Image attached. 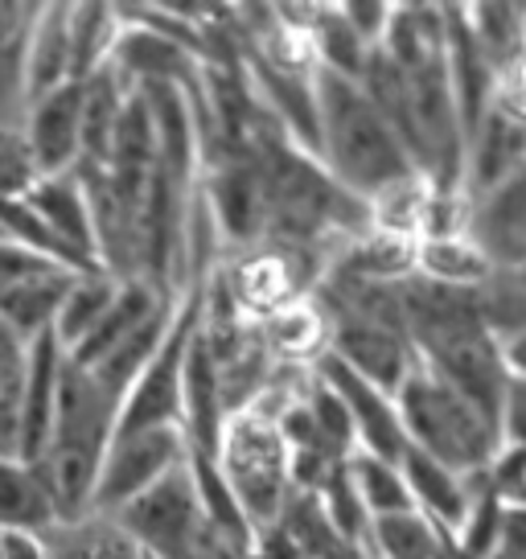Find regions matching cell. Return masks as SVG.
<instances>
[{"mask_svg":"<svg viewBox=\"0 0 526 559\" xmlns=\"http://www.w3.org/2000/svg\"><path fill=\"white\" fill-rule=\"evenodd\" d=\"M46 559H144V551L123 535L116 519L83 514L71 523H50L41 535Z\"/></svg>","mask_w":526,"mask_h":559,"instance_id":"cell-19","label":"cell"},{"mask_svg":"<svg viewBox=\"0 0 526 559\" xmlns=\"http://www.w3.org/2000/svg\"><path fill=\"white\" fill-rule=\"evenodd\" d=\"M25 202L41 214V223L53 230V239L71 251L83 267H99L95 260V227H91L87 193L74 174L37 177V186L25 193Z\"/></svg>","mask_w":526,"mask_h":559,"instance_id":"cell-13","label":"cell"},{"mask_svg":"<svg viewBox=\"0 0 526 559\" xmlns=\"http://www.w3.org/2000/svg\"><path fill=\"white\" fill-rule=\"evenodd\" d=\"M29 342L0 321V456H21V400H25Z\"/></svg>","mask_w":526,"mask_h":559,"instance_id":"cell-27","label":"cell"},{"mask_svg":"<svg viewBox=\"0 0 526 559\" xmlns=\"http://www.w3.org/2000/svg\"><path fill=\"white\" fill-rule=\"evenodd\" d=\"M440 559H444V556H440Z\"/></svg>","mask_w":526,"mask_h":559,"instance_id":"cell-38","label":"cell"},{"mask_svg":"<svg viewBox=\"0 0 526 559\" xmlns=\"http://www.w3.org/2000/svg\"><path fill=\"white\" fill-rule=\"evenodd\" d=\"M490 559H526V510H506Z\"/></svg>","mask_w":526,"mask_h":559,"instance_id":"cell-34","label":"cell"},{"mask_svg":"<svg viewBox=\"0 0 526 559\" xmlns=\"http://www.w3.org/2000/svg\"><path fill=\"white\" fill-rule=\"evenodd\" d=\"M120 293V280L104 272V267H95V272H83V276H74V284L67 288V297L58 305V317H53L50 333L58 337V346L71 354L79 342H87L91 330L104 321V313L111 309V300Z\"/></svg>","mask_w":526,"mask_h":559,"instance_id":"cell-22","label":"cell"},{"mask_svg":"<svg viewBox=\"0 0 526 559\" xmlns=\"http://www.w3.org/2000/svg\"><path fill=\"white\" fill-rule=\"evenodd\" d=\"M67 349L58 346L50 330L29 342V370H25V400H21V461L34 465L46 453L53 428V395H58V370Z\"/></svg>","mask_w":526,"mask_h":559,"instance_id":"cell-14","label":"cell"},{"mask_svg":"<svg viewBox=\"0 0 526 559\" xmlns=\"http://www.w3.org/2000/svg\"><path fill=\"white\" fill-rule=\"evenodd\" d=\"M37 165L21 128H0V198H25L37 186Z\"/></svg>","mask_w":526,"mask_h":559,"instance_id":"cell-29","label":"cell"},{"mask_svg":"<svg viewBox=\"0 0 526 559\" xmlns=\"http://www.w3.org/2000/svg\"><path fill=\"white\" fill-rule=\"evenodd\" d=\"M79 132H83V83H62L50 95L29 104L21 120V136L29 144L37 174H74L79 165Z\"/></svg>","mask_w":526,"mask_h":559,"instance_id":"cell-10","label":"cell"},{"mask_svg":"<svg viewBox=\"0 0 526 559\" xmlns=\"http://www.w3.org/2000/svg\"><path fill=\"white\" fill-rule=\"evenodd\" d=\"M313 374L346 407V416L354 424V437H358V453H370L379 456V461L399 465L407 453V437L404 424H399V412H395V395H386L374 383H367L362 374H354L346 362H337L334 354H321L313 362Z\"/></svg>","mask_w":526,"mask_h":559,"instance_id":"cell-8","label":"cell"},{"mask_svg":"<svg viewBox=\"0 0 526 559\" xmlns=\"http://www.w3.org/2000/svg\"><path fill=\"white\" fill-rule=\"evenodd\" d=\"M144 559H153V556H144Z\"/></svg>","mask_w":526,"mask_h":559,"instance_id":"cell-37","label":"cell"},{"mask_svg":"<svg viewBox=\"0 0 526 559\" xmlns=\"http://www.w3.org/2000/svg\"><path fill=\"white\" fill-rule=\"evenodd\" d=\"M198 325H202V293L193 284L177 300L174 325H169L165 342L157 346V354L136 374V383L128 386V395L120 403V419H116V432L181 428V370H186V354H190Z\"/></svg>","mask_w":526,"mask_h":559,"instance_id":"cell-6","label":"cell"},{"mask_svg":"<svg viewBox=\"0 0 526 559\" xmlns=\"http://www.w3.org/2000/svg\"><path fill=\"white\" fill-rule=\"evenodd\" d=\"M74 276L83 272H71V267H46L37 276L21 280L17 288H9L0 297V321L17 333L21 342H34L53 325L58 317V305L67 297V288L74 284Z\"/></svg>","mask_w":526,"mask_h":559,"instance_id":"cell-17","label":"cell"},{"mask_svg":"<svg viewBox=\"0 0 526 559\" xmlns=\"http://www.w3.org/2000/svg\"><path fill=\"white\" fill-rule=\"evenodd\" d=\"M71 83H87L95 70L107 67L120 37L116 4H71Z\"/></svg>","mask_w":526,"mask_h":559,"instance_id":"cell-26","label":"cell"},{"mask_svg":"<svg viewBox=\"0 0 526 559\" xmlns=\"http://www.w3.org/2000/svg\"><path fill=\"white\" fill-rule=\"evenodd\" d=\"M53 519L50 493L37 481L34 465L21 456H0V535L21 531V535H41Z\"/></svg>","mask_w":526,"mask_h":559,"instance_id":"cell-21","label":"cell"},{"mask_svg":"<svg viewBox=\"0 0 526 559\" xmlns=\"http://www.w3.org/2000/svg\"><path fill=\"white\" fill-rule=\"evenodd\" d=\"M399 473H404L407 493L416 502V514L437 526L444 539H456V531L469 514V502H474L477 477H461V473L444 469V465H437L432 456L416 453V449L404 453Z\"/></svg>","mask_w":526,"mask_h":559,"instance_id":"cell-12","label":"cell"},{"mask_svg":"<svg viewBox=\"0 0 526 559\" xmlns=\"http://www.w3.org/2000/svg\"><path fill=\"white\" fill-rule=\"evenodd\" d=\"M214 461L227 477L251 535L272 531L280 523L284 507L292 498V461H288V449H284L280 432H276L272 412L251 403L243 412L227 416L223 444H218Z\"/></svg>","mask_w":526,"mask_h":559,"instance_id":"cell-4","label":"cell"},{"mask_svg":"<svg viewBox=\"0 0 526 559\" xmlns=\"http://www.w3.org/2000/svg\"><path fill=\"white\" fill-rule=\"evenodd\" d=\"M190 444L181 428H141V432H116L104 453L95 493H91V514H116L132 498H141L148 486H157L165 473L186 465Z\"/></svg>","mask_w":526,"mask_h":559,"instance_id":"cell-7","label":"cell"},{"mask_svg":"<svg viewBox=\"0 0 526 559\" xmlns=\"http://www.w3.org/2000/svg\"><path fill=\"white\" fill-rule=\"evenodd\" d=\"M465 235L493 267H526V160L498 190L465 210Z\"/></svg>","mask_w":526,"mask_h":559,"instance_id":"cell-11","label":"cell"},{"mask_svg":"<svg viewBox=\"0 0 526 559\" xmlns=\"http://www.w3.org/2000/svg\"><path fill=\"white\" fill-rule=\"evenodd\" d=\"M502 362H506V374H514V379H526V333L502 346Z\"/></svg>","mask_w":526,"mask_h":559,"instance_id":"cell-36","label":"cell"},{"mask_svg":"<svg viewBox=\"0 0 526 559\" xmlns=\"http://www.w3.org/2000/svg\"><path fill=\"white\" fill-rule=\"evenodd\" d=\"M46 267H62V263L41 260V255H34V251H25V247L4 243V239H0V297H4L9 288H17L21 280L46 272Z\"/></svg>","mask_w":526,"mask_h":559,"instance_id":"cell-32","label":"cell"},{"mask_svg":"<svg viewBox=\"0 0 526 559\" xmlns=\"http://www.w3.org/2000/svg\"><path fill=\"white\" fill-rule=\"evenodd\" d=\"M395 412L404 424L407 449L432 456L461 477L486 473L502 449L498 424L420 362L395 391Z\"/></svg>","mask_w":526,"mask_h":559,"instance_id":"cell-3","label":"cell"},{"mask_svg":"<svg viewBox=\"0 0 526 559\" xmlns=\"http://www.w3.org/2000/svg\"><path fill=\"white\" fill-rule=\"evenodd\" d=\"M309 50H313L316 70H330L342 79H362V70L370 62V46L350 29V21L342 17L337 4H313V17H309Z\"/></svg>","mask_w":526,"mask_h":559,"instance_id":"cell-25","label":"cell"},{"mask_svg":"<svg viewBox=\"0 0 526 559\" xmlns=\"http://www.w3.org/2000/svg\"><path fill=\"white\" fill-rule=\"evenodd\" d=\"M461 13H465V29L474 37V46L502 79L514 67V58L523 53L526 4H461Z\"/></svg>","mask_w":526,"mask_h":559,"instance_id":"cell-24","label":"cell"},{"mask_svg":"<svg viewBox=\"0 0 526 559\" xmlns=\"http://www.w3.org/2000/svg\"><path fill=\"white\" fill-rule=\"evenodd\" d=\"M493 272V263L486 260V251L465 235H428L416 243V276L449 284V288H477L481 280Z\"/></svg>","mask_w":526,"mask_h":559,"instance_id":"cell-23","label":"cell"},{"mask_svg":"<svg viewBox=\"0 0 526 559\" xmlns=\"http://www.w3.org/2000/svg\"><path fill=\"white\" fill-rule=\"evenodd\" d=\"M316 160L337 186L362 202L411 181L416 165L362 83L316 70Z\"/></svg>","mask_w":526,"mask_h":559,"instance_id":"cell-1","label":"cell"},{"mask_svg":"<svg viewBox=\"0 0 526 559\" xmlns=\"http://www.w3.org/2000/svg\"><path fill=\"white\" fill-rule=\"evenodd\" d=\"M177 293H165V288H157L153 280L144 276H132V280H120V293H116V300H111V309L104 313V321L91 330L87 342H79V346L67 354L74 367H95L104 354H111V349L120 346L128 333H136L148 321V317L157 313L165 300H174Z\"/></svg>","mask_w":526,"mask_h":559,"instance_id":"cell-15","label":"cell"},{"mask_svg":"<svg viewBox=\"0 0 526 559\" xmlns=\"http://www.w3.org/2000/svg\"><path fill=\"white\" fill-rule=\"evenodd\" d=\"M37 4H0V128H21L29 111L25 46Z\"/></svg>","mask_w":526,"mask_h":559,"instance_id":"cell-18","label":"cell"},{"mask_svg":"<svg viewBox=\"0 0 526 559\" xmlns=\"http://www.w3.org/2000/svg\"><path fill=\"white\" fill-rule=\"evenodd\" d=\"M0 559H46V547L37 535L9 531V535H0Z\"/></svg>","mask_w":526,"mask_h":559,"instance_id":"cell-35","label":"cell"},{"mask_svg":"<svg viewBox=\"0 0 526 559\" xmlns=\"http://www.w3.org/2000/svg\"><path fill=\"white\" fill-rule=\"evenodd\" d=\"M71 4H37L25 46V83L29 104L50 95L53 87L71 83Z\"/></svg>","mask_w":526,"mask_h":559,"instance_id":"cell-16","label":"cell"},{"mask_svg":"<svg viewBox=\"0 0 526 559\" xmlns=\"http://www.w3.org/2000/svg\"><path fill=\"white\" fill-rule=\"evenodd\" d=\"M523 160L526 120L493 95V104L486 107V116L477 120L474 132L465 136V153H461V202H465V210L498 190Z\"/></svg>","mask_w":526,"mask_h":559,"instance_id":"cell-9","label":"cell"},{"mask_svg":"<svg viewBox=\"0 0 526 559\" xmlns=\"http://www.w3.org/2000/svg\"><path fill=\"white\" fill-rule=\"evenodd\" d=\"M342 9V17L350 21V29L362 41H367L370 50L383 41V34H386V21H391V4H383V0H354V4H337Z\"/></svg>","mask_w":526,"mask_h":559,"instance_id":"cell-33","label":"cell"},{"mask_svg":"<svg viewBox=\"0 0 526 559\" xmlns=\"http://www.w3.org/2000/svg\"><path fill=\"white\" fill-rule=\"evenodd\" d=\"M469 297L481 330L498 346L526 333V267H493L477 288H469Z\"/></svg>","mask_w":526,"mask_h":559,"instance_id":"cell-20","label":"cell"},{"mask_svg":"<svg viewBox=\"0 0 526 559\" xmlns=\"http://www.w3.org/2000/svg\"><path fill=\"white\" fill-rule=\"evenodd\" d=\"M498 437L502 444H526V379H506L502 403H498Z\"/></svg>","mask_w":526,"mask_h":559,"instance_id":"cell-31","label":"cell"},{"mask_svg":"<svg viewBox=\"0 0 526 559\" xmlns=\"http://www.w3.org/2000/svg\"><path fill=\"white\" fill-rule=\"evenodd\" d=\"M111 519L144 556L153 559H186L202 547H211L206 514H202V502H198V489L190 477V456H186V465L165 473L157 486H148L141 498H132Z\"/></svg>","mask_w":526,"mask_h":559,"instance_id":"cell-5","label":"cell"},{"mask_svg":"<svg viewBox=\"0 0 526 559\" xmlns=\"http://www.w3.org/2000/svg\"><path fill=\"white\" fill-rule=\"evenodd\" d=\"M350 477H354L358 498H362V510L370 514V523H374V519H395V514H416V502H411V493H407V481H404V473H399V465L379 461V456H370V453H354Z\"/></svg>","mask_w":526,"mask_h":559,"instance_id":"cell-28","label":"cell"},{"mask_svg":"<svg viewBox=\"0 0 526 559\" xmlns=\"http://www.w3.org/2000/svg\"><path fill=\"white\" fill-rule=\"evenodd\" d=\"M116 419H120V400H111L87 370L62 358L50 444L34 461L37 481L50 493L58 523L91 514V493H95L107 444L116 437Z\"/></svg>","mask_w":526,"mask_h":559,"instance_id":"cell-2","label":"cell"},{"mask_svg":"<svg viewBox=\"0 0 526 559\" xmlns=\"http://www.w3.org/2000/svg\"><path fill=\"white\" fill-rule=\"evenodd\" d=\"M486 481L506 510H526V444H502L486 469Z\"/></svg>","mask_w":526,"mask_h":559,"instance_id":"cell-30","label":"cell"}]
</instances>
